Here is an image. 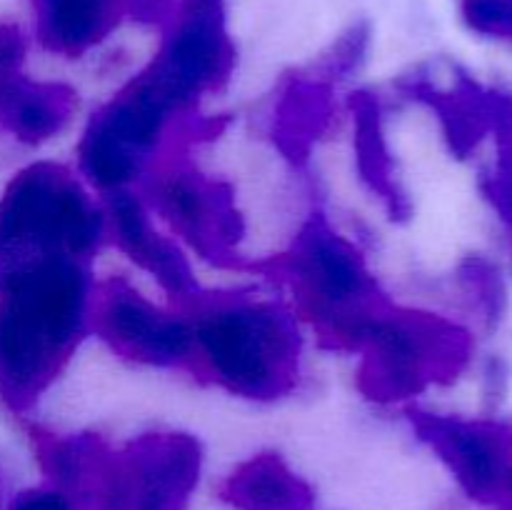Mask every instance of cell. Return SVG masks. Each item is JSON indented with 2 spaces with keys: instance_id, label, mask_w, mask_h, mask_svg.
<instances>
[{
  "instance_id": "52a82bcc",
  "label": "cell",
  "mask_w": 512,
  "mask_h": 510,
  "mask_svg": "<svg viewBox=\"0 0 512 510\" xmlns=\"http://www.w3.org/2000/svg\"><path fill=\"white\" fill-rule=\"evenodd\" d=\"M90 325L115 353L138 363L175 365L193 355L188 318L160 310L125 280H105L93 288Z\"/></svg>"
},
{
  "instance_id": "9c48e42d",
  "label": "cell",
  "mask_w": 512,
  "mask_h": 510,
  "mask_svg": "<svg viewBox=\"0 0 512 510\" xmlns=\"http://www.w3.org/2000/svg\"><path fill=\"white\" fill-rule=\"evenodd\" d=\"M418 430L470 495L480 500L512 498V433L495 423L455 418H418Z\"/></svg>"
},
{
  "instance_id": "6da1fadb",
  "label": "cell",
  "mask_w": 512,
  "mask_h": 510,
  "mask_svg": "<svg viewBox=\"0 0 512 510\" xmlns=\"http://www.w3.org/2000/svg\"><path fill=\"white\" fill-rule=\"evenodd\" d=\"M93 285L78 258L0 273V395L25 410L65 368L90 325Z\"/></svg>"
},
{
  "instance_id": "7c38bea8",
  "label": "cell",
  "mask_w": 512,
  "mask_h": 510,
  "mask_svg": "<svg viewBox=\"0 0 512 510\" xmlns=\"http://www.w3.org/2000/svg\"><path fill=\"white\" fill-rule=\"evenodd\" d=\"M128 0H33L43 45L78 55L108 35Z\"/></svg>"
},
{
  "instance_id": "ba28073f",
  "label": "cell",
  "mask_w": 512,
  "mask_h": 510,
  "mask_svg": "<svg viewBox=\"0 0 512 510\" xmlns=\"http://www.w3.org/2000/svg\"><path fill=\"white\" fill-rule=\"evenodd\" d=\"M228 68L230 43L218 0H188L173 35L145 73L183 110L205 90L215 88Z\"/></svg>"
},
{
  "instance_id": "3957f363",
  "label": "cell",
  "mask_w": 512,
  "mask_h": 510,
  "mask_svg": "<svg viewBox=\"0 0 512 510\" xmlns=\"http://www.w3.org/2000/svg\"><path fill=\"white\" fill-rule=\"evenodd\" d=\"M105 215L80 180L55 163L20 170L0 198V273L45 258H83Z\"/></svg>"
},
{
  "instance_id": "e0dca14e",
  "label": "cell",
  "mask_w": 512,
  "mask_h": 510,
  "mask_svg": "<svg viewBox=\"0 0 512 510\" xmlns=\"http://www.w3.org/2000/svg\"><path fill=\"white\" fill-rule=\"evenodd\" d=\"M8 510H75L73 500L65 490L55 488H30L23 490L13 498Z\"/></svg>"
},
{
  "instance_id": "4fadbf2b",
  "label": "cell",
  "mask_w": 512,
  "mask_h": 510,
  "mask_svg": "<svg viewBox=\"0 0 512 510\" xmlns=\"http://www.w3.org/2000/svg\"><path fill=\"white\" fill-rule=\"evenodd\" d=\"M75 110V95L55 83L23 78L0 98V128L23 143H43L65 128Z\"/></svg>"
},
{
  "instance_id": "9a60e30c",
  "label": "cell",
  "mask_w": 512,
  "mask_h": 510,
  "mask_svg": "<svg viewBox=\"0 0 512 510\" xmlns=\"http://www.w3.org/2000/svg\"><path fill=\"white\" fill-rule=\"evenodd\" d=\"M470 28L493 38H512V0H463Z\"/></svg>"
},
{
  "instance_id": "277c9868",
  "label": "cell",
  "mask_w": 512,
  "mask_h": 510,
  "mask_svg": "<svg viewBox=\"0 0 512 510\" xmlns=\"http://www.w3.org/2000/svg\"><path fill=\"white\" fill-rule=\"evenodd\" d=\"M295 300L333 343L358 348L368 325L390 308L353 243L313 220L285 258Z\"/></svg>"
},
{
  "instance_id": "2e32d148",
  "label": "cell",
  "mask_w": 512,
  "mask_h": 510,
  "mask_svg": "<svg viewBox=\"0 0 512 510\" xmlns=\"http://www.w3.org/2000/svg\"><path fill=\"white\" fill-rule=\"evenodd\" d=\"M25 38L18 25L0 23V95L23 73Z\"/></svg>"
},
{
  "instance_id": "30bf717a",
  "label": "cell",
  "mask_w": 512,
  "mask_h": 510,
  "mask_svg": "<svg viewBox=\"0 0 512 510\" xmlns=\"http://www.w3.org/2000/svg\"><path fill=\"white\" fill-rule=\"evenodd\" d=\"M155 210L170 223L173 233L188 240L200 255L220 260L240 235L238 218L228 195L190 168H168L153 175Z\"/></svg>"
},
{
  "instance_id": "5b68a950",
  "label": "cell",
  "mask_w": 512,
  "mask_h": 510,
  "mask_svg": "<svg viewBox=\"0 0 512 510\" xmlns=\"http://www.w3.org/2000/svg\"><path fill=\"white\" fill-rule=\"evenodd\" d=\"M360 385L370 398L405 400L430 383L453 378L470 353L468 335L448 320L385 308L360 338Z\"/></svg>"
},
{
  "instance_id": "5bb4252c",
  "label": "cell",
  "mask_w": 512,
  "mask_h": 510,
  "mask_svg": "<svg viewBox=\"0 0 512 510\" xmlns=\"http://www.w3.org/2000/svg\"><path fill=\"white\" fill-rule=\"evenodd\" d=\"M223 495L238 510H313L308 485L273 453L255 455L240 465L225 483Z\"/></svg>"
},
{
  "instance_id": "7a4b0ae2",
  "label": "cell",
  "mask_w": 512,
  "mask_h": 510,
  "mask_svg": "<svg viewBox=\"0 0 512 510\" xmlns=\"http://www.w3.org/2000/svg\"><path fill=\"white\" fill-rule=\"evenodd\" d=\"M193 355L218 385L253 400H275L298 378V333L283 310L253 298H190Z\"/></svg>"
},
{
  "instance_id": "8fae6325",
  "label": "cell",
  "mask_w": 512,
  "mask_h": 510,
  "mask_svg": "<svg viewBox=\"0 0 512 510\" xmlns=\"http://www.w3.org/2000/svg\"><path fill=\"white\" fill-rule=\"evenodd\" d=\"M105 220L110 223L120 250H125L145 273L153 275L168 293L185 300L198 295L193 268H190L183 250L175 245V240L155 230L150 213L133 193H128V190L110 193Z\"/></svg>"
},
{
  "instance_id": "8992f818",
  "label": "cell",
  "mask_w": 512,
  "mask_h": 510,
  "mask_svg": "<svg viewBox=\"0 0 512 510\" xmlns=\"http://www.w3.org/2000/svg\"><path fill=\"white\" fill-rule=\"evenodd\" d=\"M198 440L185 433H150L125 450H110L95 510H183L200 475Z\"/></svg>"
}]
</instances>
